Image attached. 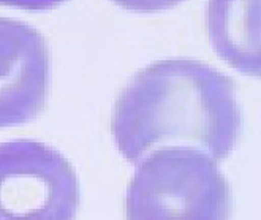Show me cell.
<instances>
[{"mask_svg": "<svg viewBox=\"0 0 261 220\" xmlns=\"http://www.w3.org/2000/svg\"><path fill=\"white\" fill-rule=\"evenodd\" d=\"M206 27L222 60L242 75L261 78V0H209Z\"/></svg>", "mask_w": 261, "mask_h": 220, "instance_id": "5b68a950", "label": "cell"}, {"mask_svg": "<svg viewBox=\"0 0 261 220\" xmlns=\"http://www.w3.org/2000/svg\"><path fill=\"white\" fill-rule=\"evenodd\" d=\"M74 168L32 139L0 144V220H74L80 209Z\"/></svg>", "mask_w": 261, "mask_h": 220, "instance_id": "3957f363", "label": "cell"}, {"mask_svg": "<svg viewBox=\"0 0 261 220\" xmlns=\"http://www.w3.org/2000/svg\"><path fill=\"white\" fill-rule=\"evenodd\" d=\"M113 136L138 165L159 146H196L222 162L242 135L231 78L192 59L160 60L136 73L119 93Z\"/></svg>", "mask_w": 261, "mask_h": 220, "instance_id": "6da1fadb", "label": "cell"}, {"mask_svg": "<svg viewBox=\"0 0 261 220\" xmlns=\"http://www.w3.org/2000/svg\"><path fill=\"white\" fill-rule=\"evenodd\" d=\"M64 2L65 0H0V5L22 8V10H32V11H41V10L56 8Z\"/></svg>", "mask_w": 261, "mask_h": 220, "instance_id": "52a82bcc", "label": "cell"}, {"mask_svg": "<svg viewBox=\"0 0 261 220\" xmlns=\"http://www.w3.org/2000/svg\"><path fill=\"white\" fill-rule=\"evenodd\" d=\"M49 48L24 22L0 18V129L35 119L46 105Z\"/></svg>", "mask_w": 261, "mask_h": 220, "instance_id": "277c9868", "label": "cell"}, {"mask_svg": "<svg viewBox=\"0 0 261 220\" xmlns=\"http://www.w3.org/2000/svg\"><path fill=\"white\" fill-rule=\"evenodd\" d=\"M127 220H229L231 192L207 154L163 148L140 162L125 197Z\"/></svg>", "mask_w": 261, "mask_h": 220, "instance_id": "7a4b0ae2", "label": "cell"}, {"mask_svg": "<svg viewBox=\"0 0 261 220\" xmlns=\"http://www.w3.org/2000/svg\"><path fill=\"white\" fill-rule=\"evenodd\" d=\"M113 2L125 10L140 11V13H152L168 10L179 5L184 0H113Z\"/></svg>", "mask_w": 261, "mask_h": 220, "instance_id": "8992f818", "label": "cell"}]
</instances>
